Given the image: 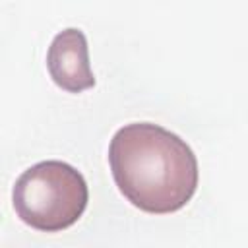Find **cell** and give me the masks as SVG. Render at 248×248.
<instances>
[{"instance_id":"6da1fadb","label":"cell","mask_w":248,"mask_h":248,"mask_svg":"<svg viewBox=\"0 0 248 248\" xmlns=\"http://www.w3.org/2000/svg\"><path fill=\"white\" fill-rule=\"evenodd\" d=\"M108 165L120 194L145 213H174L198 190L200 170L192 147L153 122L118 128L108 145Z\"/></svg>"},{"instance_id":"7a4b0ae2","label":"cell","mask_w":248,"mask_h":248,"mask_svg":"<svg viewBox=\"0 0 248 248\" xmlns=\"http://www.w3.org/2000/svg\"><path fill=\"white\" fill-rule=\"evenodd\" d=\"M17 217L43 232H60L83 215L89 188L83 174L64 161H41L25 169L12 192Z\"/></svg>"},{"instance_id":"3957f363","label":"cell","mask_w":248,"mask_h":248,"mask_svg":"<svg viewBox=\"0 0 248 248\" xmlns=\"http://www.w3.org/2000/svg\"><path fill=\"white\" fill-rule=\"evenodd\" d=\"M46 68L52 81L68 93L91 89L95 85V76L89 64L85 33L78 27H68L56 33L46 52Z\"/></svg>"}]
</instances>
